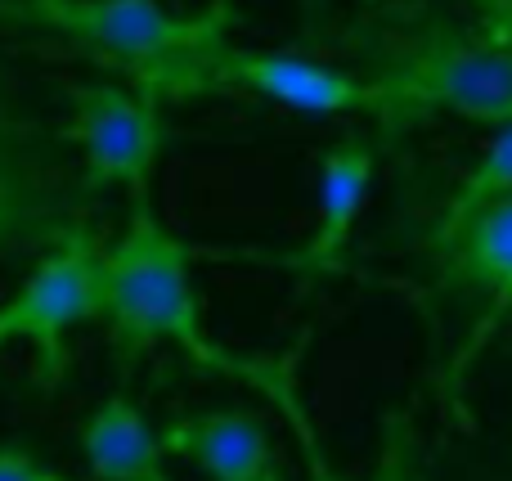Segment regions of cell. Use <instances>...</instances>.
Returning a JSON list of instances; mask_svg holds the SVG:
<instances>
[{
	"mask_svg": "<svg viewBox=\"0 0 512 481\" xmlns=\"http://www.w3.org/2000/svg\"><path fill=\"white\" fill-rule=\"evenodd\" d=\"M99 257L104 248L90 230H63L23 284L0 302V351L23 342L41 387H59L68 378L72 329L99 320Z\"/></svg>",
	"mask_w": 512,
	"mask_h": 481,
	"instance_id": "cell-4",
	"label": "cell"
},
{
	"mask_svg": "<svg viewBox=\"0 0 512 481\" xmlns=\"http://www.w3.org/2000/svg\"><path fill=\"white\" fill-rule=\"evenodd\" d=\"M297 9H301V23H306L310 36L324 32V23H328V0H297Z\"/></svg>",
	"mask_w": 512,
	"mask_h": 481,
	"instance_id": "cell-15",
	"label": "cell"
},
{
	"mask_svg": "<svg viewBox=\"0 0 512 481\" xmlns=\"http://www.w3.org/2000/svg\"><path fill=\"white\" fill-rule=\"evenodd\" d=\"M369 481H427L423 459H418L414 419L405 410H391L382 419V441H378V459H373Z\"/></svg>",
	"mask_w": 512,
	"mask_h": 481,
	"instance_id": "cell-12",
	"label": "cell"
},
{
	"mask_svg": "<svg viewBox=\"0 0 512 481\" xmlns=\"http://www.w3.org/2000/svg\"><path fill=\"white\" fill-rule=\"evenodd\" d=\"M77 446L95 481H176L162 455L158 428L126 392L104 396L86 414Z\"/></svg>",
	"mask_w": 512,
	"mask_h": 481,
	"instance_id": "cell-9",
	"label": "cell"
},
{
	"mask_svg": "<svg viewBox=\"0 0 512 481\" xmlns=\"http://www.w3.org/2000/svg\"><path fill=\"white\" fill-rule=\"evenodd\" d=\"M0 481H72V477L41 464V459L23 446H0Z\"/></svg>",
	"mask_w": 512,
	"mask_h": 481,
	"instance_id": "cell-14",
	"label": "cell"
},
{
	"mask_svg": "<svg viewBox=\"0 0 512 481\" xmlns=\"http://www.w3.org/2000/svg\"><path fill=\"white\" fill-rule=\"evenodd\" d=\"M369 77L387 81L423 117L454 113L477 126L512 122V0H477L468 23H441L396 41L373 59Z\"/></svg>",
	"mask_w": 512,
	"mask_h": 481,
	"instance_id": "cell-3",
	"label": "cell"
},
{
	"mask_svg": "<svg viewBox=\"0 0 512 481\" xmlns=\"http://www.w3.org/2000/svg\"><path fill=\"white\" fill-rule=\"evenodd\" d=\"M504 198H512V122L495 126L486 153L472 162V171L459 180V189L450 194V203H445L441 221H436V234H432L436 248H445V243H450L454 234L472 221V216L486 212L490 203H504Z\"/></svg>",
	"mask_w": 512,
	"mask_h": 481,
	"instance_id": "cell-11",
	"label": "cell"
},
{
	"mask_svg": "<svg viewBox=\"0 0 512 481\" xmlns=\"http://www.w3.org/2000/svg\"><path fill=\"white\" fill-rule=\"evenodd\" d=\"M0 18L45 27L122 72L149 104L216 95V63L239 23L234 0H212L198 14H171L158 0H0Z\"/></svg>",
	"mask_w": 512,
	"mask_h": 481,
	"instance_id": "cell-2",
	"label": "cell"
},
{
	"mask_svg": "<svg viewBox=\"0 0 512 481\" xmlns=\"http://www.w3.org/2000/svg\"><path fill=\"white\" fill-rule=\"evenodd\" d=\"M373 171H378V149L364 135H342L319 153V216L315 230L301 248L274 257V266L292 270L297 279H333L346 270L351 234L360 225L364 198H369Z\"/></svg>",
	"mask_w": 512,
	"mask_h": 481,
	"instance_id": "cell-7",
	"label": "cell"
},
{
	"mask_svg": "<svg viewBox=\"0 0 512 481\" xmlns=\"http://www.w3.org/2000/svg\"><path fill=\"white\" fill-rule=\"evenodd\" d=\"M265 481H283V477H265Z\"/></svg>",
	"mask_w": 512,
	"mask_h": 481,
	"instance_id": "cell-16",
	"label": "cell"
},
{
	"mask_svg": "<svg viewBox=\"0 0 512 481\" xmlns=\"http://www.w3.org/2000/svg\"><path fill=\"white\" fill-rule=\"evenodd\" d=\"M216 86L252 90V95L306 117H373L387 131L423 122V113L409 99H400L387 81L355 77V72H342L333 63L301 59V54H283V50L225 45L221 63H216Z\"/></svg>",
	"mask_w": 512,
	"mask_h": 481,
	"instance_id": "cell-5",
	"label": "cell"
},
{
	"mask_svg": "<svg viewBox=\"0 0 512 481\" xmlns=\"http://www.w3.org/2000/svg\"><path fill=\"white\" fill-rule=\"evenodd\" d=\"M441 252L450 284H472L490 293V320L481 329L512 315V198L477 212Z\"/></svg>",
	"mask_w": 512,
	"mask_h": 481,
	"instance_id": "cell-10",
	"label": "cell"
},
{
	"mask_svg": "<svg viewBox=\"0 0 512 481\" xmlns=\"http://www.w3.org/2000/svg\"><path fill=\"white\" fill-rule=\"evenodd\" d=\"M72 113L63 140L81 149V189H126L131 203H144L153 185L162 149H167V117L158 104L135 95L117 81L72 86Z\"/></svg>",
	"mask_w": 512,
	"mask_h": 481,
	"instance_id": "cell-6",
	"label": "cell"
},
{
	"mask_svg": "<svg viewBox=\"0 0 512 481\" xmlns=\"http://www.w3.org/2000/svg\"><path fill=\"white\" fill-rule=\"evenodd\" d=\"M158 441H162V455L185 459V464L198 468L207 481L283 477L270 428H265L261 414H252V410L221 405V410L176 414L171 423L158 428Z\"/></svg>",
	"mask_w": 512,
	"mask_h": 481,
	"instance_id": "cell-8",
	"label": "cell"
},
{
	"mask_svg": "<svg viewBox=\"0 0 512 481\" xmlns=\"http://www.w3.org/2000/svg\"><path fill=\"white\" fill-rule=\"evenodd\" d=\"M99 320L108 329L117 374H131L153 347L176 342L189 365L243 383L261 401H270L297 446L306 450L310 481H333L319 428L301 401L297 365L306 338H297L288 351H234L216 342L203 324V297L194 288V248L171 225H162L149 198L131 203L122 239L99 257Z\"/></svg>",
	"mask_w": 512,
	"mask_h": 481,
	"instance_id": "cell-1",
	"label": "cell"
},
{
	"mask_svg": "<svg viewBox=\"0 0 512 481\" xmlns=\"http://www.w3.org/2000/svg\"><path fill=\"white\" fill-rule=\"evenodd\" d=\"M27 162L14 144L0 135V243L27 221L32 212V180H27Z\"/></svg>",
	"mask_w": 512,
	"mask_h": 481,
	"instance_id": "cell-13",
	"label": "cell"
}]
</instances>
